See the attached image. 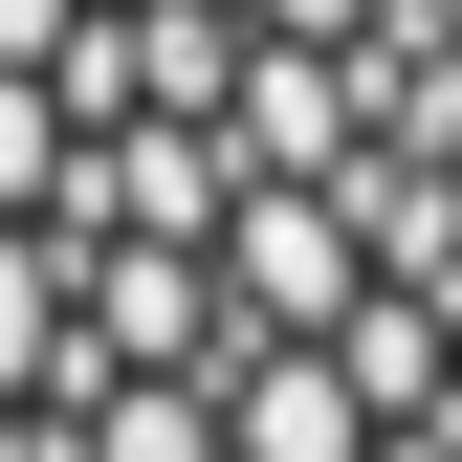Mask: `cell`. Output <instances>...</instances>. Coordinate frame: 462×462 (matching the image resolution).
<instances>
[{"mask_svg":"<svg viewBox=\"0 0 462 462\" xmlns=\"http://www.w3.org/2000/svg\"><path fill=\"white\" fill-rule=\"evenodd\" d=\"M0 462H462V0H0Z\"/></svg>","mask_w":462,"mask_h":462,"instance_id":"6da1fadb","label":"cell"}]
</instances>
